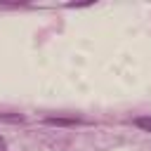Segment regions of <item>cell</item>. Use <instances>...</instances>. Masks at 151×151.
I'll return each mask as SVG.
<instances>
[{"label": "cell", "mask_w": 151, "mask_h": 151, "mask_svg": "<svg viewBox=\"0 0 151 151\" xmlns=\"http://www.w3.org/2000/svg\"><path fill=\"white\" fill-rule=\"evenodd\" d=\"M5 149H7V144H5V139L0 137V151H5Z\"/></svg>", "instance_id": "2"}, {"label": "cell", "mask_w": 151, "mask_h": 151, "mask_svg": "<svg viewBox=\"0 0 151 151\" xmlns=\"http://www.w3.org/2000/svg\"><path fill=\"white\" fill-rule=\"evenodd\" d=\"M134 125L142 127V130H146V132H151V116H146V118H137Z\"/></svg>", "instance_id": "1"}]
</instances>
